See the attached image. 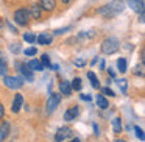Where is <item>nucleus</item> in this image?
<instances>
[{
  "instance_id": "obj_1",
  "label": "nucleus",
  "mask_w": 145,
  "mask_h": 142,
  "mask_svg": "<svg viewBox=\"0 0 145 142\" xmlns=\"http://www.w3.org/2000/svg\"><path fill=\"white\" fill-rule=\"evenodd\" d=\"M123 8H125V2H123V0H112L111 3L105 5L98 13L105 17H112V16H116V14L122 13Z\"/></svg>"
},
{
  "instance_id": "obj_2",
  "label": "nucleus",
  "mask_w": 145,
  "mask_h": 142,
  "mask_svg": "<svg viewBox=\"0 0 145 142\" xmlns=\"http://www.w3.org/2000/svg\"><path fill=\"white\" fill-rule=\"evenodd\" d=\"M117 50H119V41H117V38H112V36L106 38L103 41V44H101V52L105 55H112Z\"/></svg>"
},
{
  "instance_id": "obj_3",
  "label": "nucleus",
  "mask_w": 145,
  "mask_h": 142,
  "mask_svg": "<svg viewBox=\"0 0 145 142\" xmlns=\"http://www.w3.org/2000/svg\"><path fill=\"white\" fill-rule=\"evenodd\" d=\"M28 17H30V13L25 8H20V10H17L16 13H14V20H16V24L20 27H25L27 24H28Z\"/></svg>"
},
{
  "instance_id": "obj_4",
  "label": "nucleus",
  "mask_w": 145,
  "mask_h": 142,
  "mask_svg": "<svg viewBox=\"0 0 145 142\" xmlns=\"http://www.w3.org/2000/svg\"><path fill=\"white\" fill-rule=\"evenodd\" d=\"M3 83H5V86L10 88V89H19L24 86V78L22 77H5Z\"/></svg>"
},
{
  "instance_id": "obj_5",
  "label": "nucleus",
  "mask_w": 145,
  "mask_h": 142,
  "mask_svg": "<svg viewBox=\"0 0 145 142\" xmlns=\"http://www.w3.org/2000/svg\"><path fill=\"white\" fill-rule=\"evenodd\" d=\"M59 103H61V95L56 94V92H52L50 97H48V100H47V114L53 113Z\"/></svg>"
},
{
  "instance_id": "obj_6",
  "label": "nucleus",
  "mask_w": 145,
  "mask_h": 142,
  "mask_svg": "<svg viewBox=\"0 0 145 142\" xmlns=\"http://www.w3.org/2000/svg\"><path fill=\"white\" fill-rule=\"evenodd\" d=\"M70 136H73V131L70 128H67V126H63V128H59L56 131V134H55V141L63 142V141H66L67 137H70Z\"/></svg>"
},
{
  "instance_id": "obj_7",
  "label": "nucleus",
  "mask_w": 145,
  "mask_h": 142,
  "mask_svg": "<svg viewBox=\"0 0 145 142\" xmlns=\"http://www.w3.org/2000/svg\"><path fill=\"white\" fill-rule=\"evenodd\" d=\"M128 5L131 7V10L134 11V13L144 14V10H145V0H128Z\"/></svg>"
},
{
  "instance_id": "obj_8",
  "label": "nucleus",
  "mask_w": 145,
  "mask_h": 142,
  "mask_svg": "<svg viewBox=\"0 0 145 142\" xmlns=\"http://www.w3.org/2000/svg\"><path fill=\"white\" fill-rule=\"evenodd\" d=\"M20 67V72H22L24 78L27 80V81H33L35 80V75H33V70L28 67V64H19Z\"/></svg>"
},
{
  "instance_id": "obj_9",
  "label": "nucleus",
  "mask_w": 145,
  "mask_h": 142,
  "mask_svg": "<svg viewBox=\"0 0 145 142\" xmlns=\"http://www.w3.org/2000/svg\"><path fill=\"white\" fill-rule=\"evenodd\" d=\"M24 103V97L20 94H16L14 95V100H13V106H11V111L13 113H19L20 111V106Z\"/></svg>"
},
{
  "instance_id": "obj_10",
  "label": "nucleus",
  "mask_w": 145,
  "mask_h": 142,
  "mask_svg": "<svg viewBox=\"0 0 145 142\" xmlns=\"http://www.w3.org/2000/svg\"><path fill=\"white\" fill-rule=\"evenodd\" d=\"M78 114H80L78 106H72V108H69V109L64 113V119L66 120H73L75 117H78Z\"/></svg>"
},
{
  "instance_id": "obj_11",
  "label": "nucleus",
  "mask_w": 145,
  "mask_h": 142,
  "mask_svg": "<svg viewBox=\"0 0 145 142\" xmlns=\"http://www.w3.org/2000/svg\"><path fill=\"white\" fill-rule=\"evenodd\" d=\"M39 7L45 11H53L56 7V0H41L39 2Z\"/></svg>"
},
{
  "instance_id": "obj_12",
  "label": "nucleus",
  "mask_w": 145,
  "mask_h": 142,
  "mask_svg": "<svg viewBox=\"0 0 145 142\" xmlns=\"http://www.w3.org/2000/svg\"><path fill=\"white\" fill-rule=\"evenodd\" d=\"M36 41L42 45H50L52 41H53V38H52V35H48V33H42V35L36 36Z\"/></svg>"
},
{
  "instance_id": "obj_13",
  "label": "nucleus",
  "mask_w": 145,
  "mask_h": 142,
  "mask_svg": "<svg viewBox=\"0 0 145 142\" xmlns=\"http://www.w3.org/2000/svg\"><path fill=\"white\" fill-rule=\"evenodd\" d=\"M59 91L63 92L64 95H70L72 94V86H70V83L66 81V80H63V81L59 83Z\"/></svg>"
},
{
  "instance_id": "obj_14",
  "label": "nucleus",
  "mask_w": 145,
  "mask_h": 142,
  "mask_svg": "<svg viewBox=\"0 0 145 142\" xmlns=\"http://www.w3.org/2000/svg\"><path fill=\"white\" fill-rule=\"evenodd\" d=\"M30 14H31L33 19H41V14H42V8L39 7L38 3L31 5V10H30Z\"/></svg>"
},
{
  "instance_id": "obj_15",
  "label": "nucleus",
  "mask_w": 145,
  "mask_h": 142,
  "mask_svg": "<svg viewBox=\"0 0 145 142\" xmlns=\"http://www.w3.org/2000/svg\"><path fill=\"white\" fill-rule=\"evenodd\" d=\"M8 133H10V123H8V122L2 123V126H0V142L7 137Z\"/></svg>"
},
{
  "instance_id": "obj_16",
  "label": "nucleus",
  "mask_w": 145,
  "mask_h": 142,
  "mask_svg": "<svg viewBox=\"0 0 145 142\" xmlns=\"http://www.w3.org/2000/svg\"><path fill=\"white\" fill-rule=\"evenodd\" d=\"M28 67L31 70H38V72H41V70H44V66L41 64V61H38V60H31L28 63Z\"/></svg>"
},
{
  "instance_id": "obj_17",
  "label": "nucleus",
  "mask_w": 145,
  "mask_h": 142,
  "mask_svg": "<svg viewBox=\"0 0 145 142\" xmlns=\"http://www.w3.org/2000/svg\"><path fill=\"white\" fill-rule=\"evenodd\" d=\"M97 105L101 108V109H106V108L109 106V101H108L106 98L103 97V95H100V94H98V95H97Z\"/></svg>"
},
{
  "instance_id": "obj_18",
  "label": "nucleus",
  "mask_w": 145,
  "mask_h": 142,
  "mask_svg": "<svg viewBox=\"0 0 145 142\" xmlns=\"http://www.w3.org/2000/svg\"><path fill=\"white\" fill-rule=\"evenodd\" d=\"M88 78L91 80L92 88H95V89H98V88H100V83H98V78L95 77V73H94V72H88Z\"/></svg>"
},
{
  "instance_id": "obj_19",
  "label": "nucleus",
  "mask_w": 145,
  "mask_h": 142,
  "mask_svg": "<svg viewBox=\"0 0 145 142\" xmlns=\"http://www.w3.org/2000/svg\"><path fill=\"white\" fill-rule=\"evenodd\" d=\"M41 64H42L44 67H47V69H50V67H52L50 58H48V55H47V53H44V55L41 56Z\"/></svg>"
},
{
  "instance_id": "obj_20",
  "label": "nucleus",
  "mask_w": 145,
  "mask_h": 142,
  "mask_svg": "<svg viewBox=\"0 0 145 142\" xmlns=\"http://www.w3.org/2000/svg\"><path fill=\"white\" fill-rule=\"evenodd\" d=\"M112 126H114V131H116V133H122V123H120L119 117L112 119Z\"/></svg>"
},
{
  "instance_id": "obj_21",
  "label": "nucleus",
  "mask_w": 145,
  "mask_h": 142,
  "mask_svg": "<svg viewBox=\"0 0 145 142\" xmlns=\"http://www.w3.org/2000/svg\"><path fill=\"white\" fill-rule=\"evenodd\" d=\"M117 69H119V72H125L126 70V61L123 60V58H119V60H117Z\"/></svg>"
},
{
  "instance_id": "obj_22",
  "label": "nucleus",
  "mask_w": 145,
  "mask_h": 142,
  "mask_svg": "<svg viewBox=\"0 0 145 142\" xmlns=\"http://www.w3.org/2000/svg\"><path fill=\"white\" fill-rule=\"evenodd\" d=\"M134 75H139V77H144V63H140L139 66H136L134 67Z\"/></svg>"
},
{
  "instance_id": "obj_23",
  "label": "nucleus",
  "mask_w": 145,
  "mask_h": 142,
  "mask_svg": "<svg viewBox=\"0 0 145 142\" xmlns=\"http://www.w3.org/2000/svg\"><path fill=\"white\" fill-rule=\"evenodd\" d=\"M70 86H72V89H75V91H81V78H75Z\"/></svg>"
},
{
  "instance_id": "obj_24",
  "label": "nucleus",
  "mask_w": 145,
  "mask_h": 142,
  "mask_svg": "<svg viewBox=\"0 0 145 142\" xmlns=\"http://www.w3.org/2000/svg\"><path fill=\"white\" fill-rule=\"evenodd\" d=\"M24 39H25L27 42H30V44L36 42V36L33 35V33H25V35H24Z\"/></svg>"
},
{
  "instance_id": "obj_25",
  "label": "nucleus",
  "mask_w": 145,
  "mask_h": 142,
  "mask_svg": "<svg viewBox=\"0 0 145 142\" xmlns=\"http://www.w3.org/2000/svg\"><path fill=\"white\" fill-rule=\"evenodd\" d=\"M7 63H5V60L2 56H0V75H5L7 73Z\"/></svg>"
},
{
  "instance_id": "obj_26",
  "label": "nucleus",
  "mask_w": 145,
  "mask_h": 142,
  "mask_svg": "<svg viewBox=\"0 0 145 142\" xmlns=\"http://www.w3.org/2000/svg\"><path fill=\"white\" fill-rule=\"evenodd\" d=\"M116 83L119 84V88H120V91H122V92L126 91V88H128V83H126V80H117Z\"/></svg>"
},
{
  "instance_id": "obj_27",
  "label": "nucleus",
  "mask_w": 145,
  "mask_h": 142,
  "mask_svg": "<svg viewBox=\"0 0 145 142\" xmlns=\"http://www.w3.org/2000/svg\"><path fill=\"white\" fill-rule=\"evenodd\" d=\"M10 50L13 52V53H19V52H20V45H19V42H13V44L10 45Z\"/></svg>"
},
{
  "instance_id": "obj_28",
  "label": "nucleus",
  "mask_w": 145,
  "mask_h": 142,
  "mask_svg": "<svg viewBox=\"0 0 145 142\" xmlns=\"http://www.w3.org/2000/svg\"><path fill=\"white\" fill-rule=\"evenodd\" d=\"M24 53H25V56H33V55L38 53V50H36L35 47H30V48H25V50H24Z\"/></svg>"
},
{
  "instance_id": "obj_29",
  "label": "nucleus",
  "mask_w": 145,
  "mask_h": 142,
  "mask_svg": "<svg viewBox=\"0 0 145 142\" xmlns=\"http://www.w3.org/2000/svg\"><path fill=\"white\" fill-rule=\"evenodd\" d=\"M134 131H136V136H137L140 141H144L145 136H144V131H142V128H139V126H134Z\"/></svg>"
},
{
  "instance_id": "obj_30",
  "label": "nucleus",
  "mask_w": 145,
  "mask_h": 142,
  "mask_svg": "<svg viewBox=\"0 0 145 142\" xmlns=\"http://www.w3.org/2000/svg\"><path fill=\"white\" fill-rule=\"evenodd\" d=\"M101 92L106 94V95H109V97H114V95H116V94H114V91H112V89H109V88H103V89H101Z\"/></svg>"
},
{
  "instance_id": "obj_31",
  "label": "nucleus",
  "mask_w": 145,
  "mask_h": 142,
  "mask_svg": "<svg viewBox=\"0 0 145 142\" xmlns=\"http://www.w3.org/2000/svg\"><path fill=\"white\" fill-rule=\"evenodd\" d=\"M67 30H70V27H66V28H58V30H55V35H63V33L67 31Z\"/></svg>"
},
{
  "instance_id": "obj_32",
  "label": "nucleus",
  "mask_w": 145,
  "mask_h": 142,
  "mask_svg": "<svg viewBox=\"0 0 145 142\" xmlns=\"http://www.w3.org/2000/svg\"><path fill=\"white\" fill-rule=\"evenodd\" d=\"M80 97H81V100H84V101H91L92 100V97H91V95H86V94H81V95H80Z\"/></svg>"
},
{
  "instance_id": "obj_33",
  "label": "nucleus",
  "mask_w": 145,
  "mask_h": 142,
  "mask_svg": "<svg viewBox=\"0 0 145 142\" xmlns=\"http://www.w3.org/2000/svg\"><path fill=\"white\" fill-rule=\"evenodd\" d=\"M75 66H78V67H83V66H84V61H83L81 58H78V60H75Z\"/></svg>"
},
{
  "instance_id": "obj_34",
  "label": "nucleus",
  "mask_w": 145,
  "mask_h": 142,
  "mask_svg": "<svg viewBox=\"0 0 145 142\" xmlns=\"http://www.w3.org/2000/svg\"><path fill=\"white\" fill-rule=\"evenodd\" d=\"M108 73H109V77H112V78H116V72L112 70V67H109V69H108Z\"/></svg>"
},
{
  "instance_id": "obj_35",
  "label": "nucleus",
  "mask_w": 145,
  "mask_h": 142,
  "mask_svg": "<svg viewBox=\"0 0 145 142\" xmlns=\"http://www.w3.org/2000/svg\"><path fill=\"white\" fill-rule=\"evenodd\" d=\"M3 114H5V109H3V105L0 103V119L3 117Z\"/></svg>"
},
{
  "instance_id": "obj_36",
  "label": "nucleus",
  "mask_w": 145,
  "mask_h": 142,
  "mask_svg": "<svg viewBox=\"0 0 145 142\" xmlns=\"http://www.w3.org/2000/svg\"><path fill=\"white\" fill-rule=\"evenodd\" d=\"M69 142H81V141H80V139L78 137H73V139H70V141Z\"/></svg>"
},
{
  "instance_id": "obj_37",
  "label": "nucleus",
  "mask_w": 145,
  "mask_h": 142,
  "mask_svg": "<svg viewBox=\"0 0 145 142\" xmlns=\"http://www.w3.org/2000/svg\"><path fill=\"white\" fill-rule=\"evenodd\" d=\"M103 67H105V61L100 60V69H103Z\"/></svg>"
},
{
  "instance_id": "obj_38",
  "label": "nucleus",
  "mask_w": 145,
  "mask_h": 142,
  "mask_svg": "<svg viewBox=\"0 0 145 142\" xmlns=\"http://www.w3.org/2000/svg\"><path fill=\"white\" fill-rule=\"evenodd\" d=\"M94 131H95V134H98V126L97 125H94Z\"/></svg>"
},
{
  "instance_id": "obj_39",
  "label": "nucleus",
  "mask_w": 145,
  "mask_h": 142,
  "mask_svg": "<svg viewBox=\"0 0 145 142\" xmlns=\"http://www.w3.org/2000/svg\"><path fill=\"white\" fill-rule=\"evenodd\" d=\"M61 2H63V3H70L72 0H61Z\"/></svg>"
},
{
  "instance_id": "obj_40",
  "label": "nucleus",
  "mask_w": 145,
  "mask_h": 142,
  "mask_svg": "<svg viewBox=\"0 0 145 142\" xmlns=\"http://www.w3.org/2000/svg\"><path fill=\"white\" fill-rule=\"evenodd\" d=\"M116 142H126V141H120V139H119V141H116Z\"/></svg>"
},
{
  "instance_id": "obj_41",
  "label": "nucleus",
  "mask_w": 145,
  "mask_h": 142,
  "mask_svg": "<svg viewBox=\"0 0 145 142\" xmlns=\"http://www.w3.org/2000/svg\"><path fill=\"white\" fill-rule=\"evenodd\" d=\"M0 56H2V53H0Z\"/></svg>"
}]
</instances>
